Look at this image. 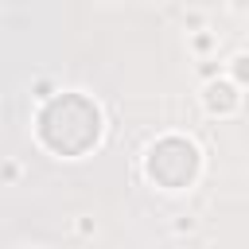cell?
<instances>
[{"label": "cell", "mask_w": 249, "mask_h": 249, "mask_svg": "<svg viewBox=\"0 0 249 249\" xmlns=\"http://www.w3.org/2000/svg\"><path fill=\"white\" fill-rule=\"evenodd\" d=\"M210 105H230V86H214L210 89Z\"/></svg>", "instance_id": "obj_1"}, {"label": "cell", "mask_w": 249, "mask_h": 249, "mask_svg": "<svg viewBox=\"0 0 249 249\" xmlns=\"http://www.w3.org/2000/svg\"><path fill=\"white\" fill-rule=\"evenodd\" d=\"M237 74H241V78H249V58H237Z\"/></svg>", "instance_id": "obj_2"}]
</instances>
